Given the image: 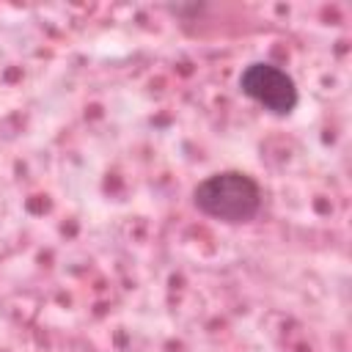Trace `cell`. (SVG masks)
I'll return each mask as SVG.
<instances>
[{"label": "cell", "instance_id": "1", "mask_svg": "<svg viewBox=\"0 0 352 352\" xmlns=\"http://www.w3.org/2000/svg\"><path fill=\"white\" fill-rule=\"evenodd\" d=\"M192 204L212 220L248 223L261 209V187L242 170H220L195 184Z\"/></svg>", "mask_w": 352, "mask_h": 352}, {"label": "cell", "instance_id": "2", "mask_svg": "<svg viewBox=\"0 0 352 352\" xmlns=\"http://www.w3.org/2000/svg\"><path fill=\"white\" fill-rule=\"evenodd\" d=\"M239 91L275 116H289L297 107V85L292 74L267 60H253L242 69Z\"/></svg>", "mask_w": 352, "mask_h": 352}]
</instances>
